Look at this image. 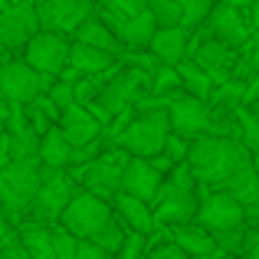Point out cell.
<instances>
[{"mask_svg":"<svg viewBox=\"0 0 259 259\" xmlns=\"http://www.w3.org/2000/svg\"><path fill=\"white\" fill-rule=\"evenodd\" d=\"M190 167H194L200 190L207 187H223L240 167L253 164V151L243 138H230V135H200L190 145Z\"/></svg>","mask_w":259,"mask_h":259,"instance_id":"1","label":"cell"},{"mask_svg":"<svg viewBox=\"0 0 259 259\" xmlns=\"http://www.w3.org/2000/svg\"><path fill=\"white\" fill-rule=\"evenodd\" d=\"M43 161L39 158H13L0 171V203H4L10 220H26L33 210L39 184H43Z\"/></svg>","mask_w":259,"mask_h":259,"instance_id":"2","label":"cell"},{"mask_svg":"<svg viewBox=\"0 0 259 259\" xmlns=\"http://www.w3.org/2000/svg\"><path fill=\"white\" fill-rule=\"evenodd\" d=\"M128 161H132V151H125L121 145H108L95 161H89L82 167H69V174L76 177L82 187L108 197V200H115V197L121 194V184H125Z\"/></svg>","mask_w":259,"mask_h":259,"instance_id":"3","label":"cell"},{"mask_svg":"<svg viewBox=\"0 0 259 259\" xmlns=\"http://www.w3.org/2000/svg\"><path fill=\"white\" fill-rule=\"evenodd\" d=\"M174 132L171 125V112L167 108H154V112H138L135 121L128 125V132L121 135L115 145H121L125 151L141 154V158H154L164 151L167 135Z\"/></svg>","mask_w":259,"mask_h":259,"instance_id":"4","label":"cell"},{"mask_svg":"<svg viewBox=\"0 0 259 259\" xmlns=\"http://www.w3.org/2000/svg\"><path fill=\"white\" fill-rule=\"evenodd\" d=\"M76 177L69 174V167H53L46 164L43 167V184H39L36 197H33V210L30 217H39V220L46 223H59L66 213V207H69L72 194H76Z\"/></svg>","mask_w":259,"mask_h":259,"instance_id":"5","label":"cell"},{"mask_svg":"<svg viewBox=\"0 0 259 259\" xmlns=\"http://www.w3.org/2000/svg\"><path fill=\"white\" fill-rule=\"evenodd\" d=\"M112 217H115V203L108 200V197L95 194V190H89V187H79L76 194H72V200H69V207H66V213H63L59 223H66L76 236H95Z\"/></svg>","mask_w":259,"mask_h":259,"instance_id":"6","label":"cell"},{"mask_svg":"<svg viewBox=\"0 0 259 259\" xmlns=\"http://www.w3.org/2000/svg\"><path fill=\"white\" fill-rule=\"evenodd\" d=\"M69 53H72V39L69 33H59V30H39L30 43L20 50V56L26 59L30 66H36L39 72H59L69 66Z\"/></svg>","mask_w":259,"mask_h":259,"instance_id":"7","label":"cell"},{"mask_svg":"<svg viewBox=\"0 0 259 259\" xmlns=\"http://www.w3.org/2000/svg\"><path fill=\"white\" fill-rule=\"evenodd\" d=\"M197 223H203L207 230H227V227L249 223L246 203L236 194H230L227 187H207V190H200V213H197Z\"/></svg>","mask_w":259,"mask_h":259,"instance_id":"8","label":"cell"},{"mask_svg":"<svg viewBox=\"0 0 259 259\" xmlns=\"http://www.w3.org/2000/svg\"><path fill=\"white\" fill-rule=\"evenodd\" d=\"M203 33H207V36H217V39H223V43H230V46L240 50L243 43L253 39L256 30H253V23H249V17H246L243 7L230 4V0H217V7L210 10V17L203 20Z\"/></svg>","mask_w":259,"mask_h":259,"instance_id":"9","label":"cell"},{"mask_svg":"<svg viewBox=\"0 0 259 259\" xmlns=\"http://www.w3.org/2000/svg\"><path fill=\"white\" fill-rule=\"evenodd\" d=\"M154 207V217H158V223H190L197 220V213H200V190H187V187H177L174 181L161 184V190L154 194L151 200Z\"/></svg>","mask_w":259,"mask_h":259,"instance_id":"10","label":"cell"},{"mask_svg":"<svg viewBox=\"0 0 259 259\" xmlns=\"http://www.w3.org/2000/svg\"><path fill=\"white\" fill-rule=\"evenodd\" d=\"M190 56H194L197 63H200L203 69L217 79V82H223V79H233L240 50H236V46H230V43H223V39H217V36H207V33H203V26H200V30H197V36L190 39Z\"/></svg>","mask_w":259,"mask_h":259,"instance_id":"11","label":"cell"},{"mask_svg":"<svg viewBox=\"0 0 259 259\" xmlns=\"http://www.w3.org/2000/svg\"><path fill=\"white\" fill-rule=\"evenodd\" d=\"M39 92H43V72H39L36 66H30L23 56L7 59V63L0 66V95H4V99L30 105Z\"/></svg>","mask_w":259,"mask_h":259,"instance_id":"12","label":"cell"},{"mask_svg":"<svg viewBox=\"0 0 259 259\" xmlns=\"http://www.w3.org/2000/svg\"><path fill=\"white\" fill-rule=\"evenodd\" d=\"M36 13H39V26L43 30H59L72 36L95 13V0H39Z\"/></svg>","mask_w":259,"mask_h":259,"instance_id":"13","label":"cell"},{"mask_svg":"<svg viewBox=\"0 0 259 259\" xmlns=\"http://www.w3.org/2000/svg\"><path fill=\"white\" fill-rule=\"evenodd\" d=\"M43 30L39 26V13H36V4H10L7 10H0V43L7 50H23L36 33Z\"/></svg>","mask_w":259,"mask_h":259,"instance_id":"14","label":"cell"},{"mask_svg":"<svg viewBox=\"0 0 259 259\" xmlns=\"http://www.w3.org/2000/svg\"><path fill=\"white\" fill-rule=\"evenodd\" d=\"M167 112H171L174 132L187 135V138H200V135H207V128H210V102L207 99H200V95L181 89L177 95H171Z\"/></svg>","mask_w":259,"mask_h":259,"instance_id":"15","label":"cell"},{"mask_svg":"<svg viewBox=\"0 0 259 259\" xmlns=\"http://www.w3.org/2000/svg\"><path fill=\"white\" fill-rule=\"evenodd\" d=\"M164 177L167 174L161 171L151 158L132 154V161H128V167H125V184H121V190H128V194H135V197H145V200H154V194H158L161 184H164Z\"/></svg>","mask_w":259,"mask_h":259,"instance_id":"16","label":"cell"},{"mask_svg":"<svg viewBox=\"0 0 259 259\" xmlns=\"http://www.w3.org/2000/svg\"><path fill=\"white\" fill-rule=\"evenodd\" d=\"M190 33H194V30H187L184 23H174V26H158L148 46L154 50V56H158L161 63L177 66L181 59H187V56H190Z\"/></svg>","mask_w":259,"mask_h":259,"instance_id":"17","label":"cell"},{"mask_svg":"<svg viewBox=\"0 0 259 259\" xmlns=\"http://www.w3.org/2000/svg\"><path fill=\"white\" fill-rule=\"evenodd\" d=\"M59 125H63L66 138H69L76 148H79V145H89V141H95V138H102V132H105V125L95 118L92 108L82 105V102H72V105L63 112Z\"/></svg>","mask_w":259,"mask_h":259,"instance_id":"18","label":"cell"},{"mask_svg":"<svg viewBox=\"0 0 259 259\" xmlns=\"http://www.w3.org/2000/svg\"><path fill=\"white\" fill-rule=\"evenodd\" d=\"M69 66H76L82 76H105V72L118 69L121 56L112 50H99V46H89L82 39H72V53H69Z\"/></svg>","mask_w":259,"mask_h":259,"instance_id":"19","label":"cell"},{"mask_svg":"<svg viewBox=\"0 0 259 259\" xmlns=\"http://www.w3.org/2000/svg\"><path fill=\"white\" fill-rule=\"evenodd\" d=\"M112 203H115V213L121 217V223L132 227V230H145V233H151L154 223H158L151 200H145V197H135V194H128V190H121Z\"/></svg>","mask_w":259,"mask_h":259,"instance_id":"20","label":"cell"},{"mask_svg":"<svg viewBox=\"0 0 259 259\" xmlns=\"http://www.w3.org/2000/svg\"><path fill=\"white\" fill-rule=\"evenodd\" d=\"M171 236L187 249V256H217V253H220V246H217V240H213V230H207L203 223H197V220L174 223Z\"/></svg>","mask_w":259,"mask_h":259,"instance_id":"21","label":"cell"},{"mask_svg":"<svg viewBox=\"0 0 259 259\" xmlns=\"http://www.w3.org/2000/svg\"><path fill=\"white\" fill-rule=\"evenodd\" d=\"M20 240L30 249L33 259H56V249H53V223L39 220V217H26L20 220Z\"/></svg>","mask_w":259,"mask_h":259,"instance_id":"22","label":"cell"},{"mask_svg":"<svg viewBox=\"0 0 259 259\" xmlns=\"http://www.w3.org/2000/svg\"><path fill=\"white\" fill-rule=\"evenodd\" d=\"M72 39H82V43L99 46V50H112V53H118V56L125 53V43H121V36L99 17V13H92V17H89L76 33H72Z\"/></svg>","mask_w":259,"mask_h":259,"instance_id":"23","label":"cell"},{"mask_svg":"<svg viewBox=\"0 0 259 259\" xmlns=\"http://www.w3.org/2000/svg\"><path fill=\"white\" fill-rule=\"evenodd\" d=\"M72 148H76V145L66 138L63 125H53L50 132L43 135V145H39V161H43V164H53V167H69Z\"/></svg>","mask_w":259,"mask_h":259,"instance_id":"24","label":"cell"},{"mask_svg":"<svg viewBox=\"0 0 259 259\" xmlns=\"http://www.w3.org/2000/svg\"><path fill=\"white\" fill-rule=\"evenodd\" d=\"M154 30H158V20L151 17V10H141L135 13V17L125 20V26H121V39H125V50H141V46L151 43Z\"/></svg>","mask_w":259,"mask_h":259,"instance_id":"25","label":"cell"},{"mask_svg":"<svg viewBox=\"0 0 259 259\" xmlns=\"http://www.w3.org/2000/svg\"><path fill=\"white\" fill-rule=\"evenodd\" d=\"M177 69H181V79H184V89H187V92L200 95V99H210V92H213L217 79L210 76V72L203 69V66L197 63L194 56L181 59V63H177Z\"/></svg>","mask_w":259,"mask_h":259,"instance_id":"26","label":"cell"},{"mask_svg":"<svg viewBox=\"0 0 259 259\" xmlns=\"http://www.w3.org/2000/svg\"><path fill=\"white\" fill-rule=\"evenodd\" d=\"M10 132V154L13 158H39V145H43V135L33 125L23 128H7Z\"/></svg>","mask_w":259,"mask_h":259,"instance_id":"27","label":"cell"},{"mask_svg":"<svg viewBox=\"0 0 259 259\" xmlns=\"http://www.w3.org/2000/svg\"><path fill=\"white\" fill-rule=\"evenodd\" d=\"M246 236H249V223H240V227H227V230H213V240L220 246V253L236 256L246 249Z\"/></svg>","mask_w":259,"mask_h":259,"instance_id":"28","label":"cell"},{"mask_svg":"<svg viewBox=\"0 0 259 259\" xmlns=\"http://www.w3.org/2000/svg\"><path fill=\"white\" fill-rule=\"evenodd\" d=\"M181 89H184L181 69H177V66H167V63H161V66H158V72H154V79H151V92L164 95V99L171 102V95H177Z\"/></svg>","mask_w":259,"mask_h":259,"instance_id":"29","label":"cell"},{"mask_svg":"<svg viewBox=\"0 0 259 259\" xmlns=\"http://www.w3.org/2000/svg\"><path fill=\"white\" fill-rule=\"evenodd\" d=\"M53 249L56 259H79V236L66 223H53Z\"/></svg>","mask_w":259,"mask_h":259,"instance_id":"30","label":"cell"},{"mask_svg":"<svg viewBox=\"0 0 259 259\" xmlns=\"http://www.w3.org/2000/svg\"><path fill=\"white\" fill-rule=\"evenodd\" d=\"M125 233H128V227L121 223V217L115 213L112 220H108L105 227H102L99 233H95V240H99V243H102V246H105L112 256H118V253H121V243H125Z\"/></svg>","mask_w":259,"mask_h":259,"instance_id":"31","label":"cell"},{"mask_svg":"<svg viewBox=\"0 0 259 259\" xmlns=\"http://www.w3.org/2000/svg\"><path fill=\"white\" fill-rule=\"evenodd\" d=\"M184 10V26L187 30H200L203 20L210 17V10L217 7V0H177Z\"/></svg>","mask_w":259,"mask_h":259,"instance_id":"32","label":"cell"},{"mask_svg":"<svg viewBox=\"0 0 259 259\" xmlns=\"http://www.w3.org/2000/svg\"><path fill=\"white\" fill-rule=\"evenodd\" d=\"M151 17L158 20V26H174V23H184V10L177 0H151L148 4Z\"/></svg>","mask_w":259,"mask_h":259,"instance_id":"33","label":"cell"},{"mask_svg":"<svg viewBox=\"0 0 259 259\" xmlns=\"http://www.w3.org/2000/svg\"><path fill=\"white\" fill-rule=\"evenodd\" d=\"M135 115H138V108H135V105H128V108H118V112L112 115V121L105 125V132H102V135H105V138L115 145V141H118L121 135L128 132V125L135 121Z\"/></svg>","mask_w":259,"mask_h":259,"instance_id":"34","label":"cell"},{"mask_svg":"<svg viewBox=\"0 0 259 259\" xmlns=\"http://www.w3.org/2000/svg\"><path fill=\"white\" fill-rule=\"evenodd\" d=\"M151 0H95V10L105 13H121V17H135V13L148 10Z\"/></svg>","mask_w":259,"mask_h":259,"instance_id":"35","label":"cell"},{"mask_svg":"<svg viewBox=\"0 0 259 259\" xmlns=\"http://www.w3.org/2000/svg\"><path fill=\"white\" fill-rule=\"evenodd\" d=\"M121 259H138V256H148V233L145 230H132L128 227L125 233V243H121Z\"/></svg>","mask_w":259,"mask_h":259,"instance_id":"36","label":"cell"},{"mask_svg":"<svg viewBox=\"0 0 259 259\" xmlns=\"http://www.w3.org/2000/svg\"><path fill=\"white\" fill-rule=\"evenodd\" d=\"M240 125H243V132H240V138L249 145V151L259 154V115H253L246 105L240 108Z\"/></svg>","mask_w":259,"mask_h":259,"instance_id":"37","label":"cell"},{"mask_svg":"<svg viewBox=\"0 0 259 259\" xmlns=\"http://www.w3.org/2000/svg\"><path fill=\"white\" fill-rule=\"evenodd\" d=\"M50 95L59 102L63 108H69L76 102V79H66V76H56V82L50 85Z\"/></svg>","mask_w":259,"mask_h":259,"instance_id":"38","label":"cell"},{"mask_svg":"<svg viewBox=\"0 0 259 259\" xmlns=\"http://www.w3.org/2000/svg\"><path fill=\"white\" fill-rule=\"evenodd\" d=\"M148 256H154V259H187V249H184L181 243L171 236V240H161L158 246H151V249H148Z\"/></svg>","mask_w":259,"mask_h":259,"instance_id":"39","label":"cell"},{"mask_svg":"<svg viewBox=\"0 0 259 259\" xmlns=\"http://www.w3.org/2000/svg\"><path fill=\"white\" fill-rule=\"evenodd\" d=\"M10 161H13V154H10V132L0 125V171H4Z\"/></svg>","mask_w":259,"mask_h":259,"instance_id":"40","label":"cell"},{"mask_svg":"<svg viewBox=\"0 0 259 259\" xmlns=\"http://www.w3.org/2000/svg\"><path fill=\"white\" fill-rule=\"evenodd\" d=\"M243 253L259 259V223H249V236H246V249Z\"/></svg>","mask_w":259,"mask_h":259,"instance_id":"41","label":"cell"},{"mask_svg":"<svg viewBox=\"0 0 259 259\" xmlns=\"http://www.w3.org/2000/svg\"><path fill=\"white\" fill-rule=\"evenodd\" d=\"M246 217H249V223H259V187L253 190V197L246 200Z\"/></svg>","mask_w":259,"mask_h":259,"instance_id":"42","label":"cell"},{"mask_svg":"<svg viewBox=\"0 0 259 259\" xmlns=\"http://www.w3.org/2000/svg\"><path fill=\"white\" fill-rule=\"evenodd\" d=\"M10 4H17V0H0V10H7Z\"/></svg>","mask_w":259,"mask_h":259,"instance_id":"43","label":"cell"},{"mask_svg":"<svg viewBox=\"0 0 259 259\" xmlns=\"http://www.w3.org/2000/svg\"><path fill=\"white\" fill-rule=\"evenodd\" d=\"M4 217H7V210H4V203H0V220H4Z\"/></svg>","mask_w":259,"mask_h":259,"instance_id":"44","label":"cell"}]
</instances>
